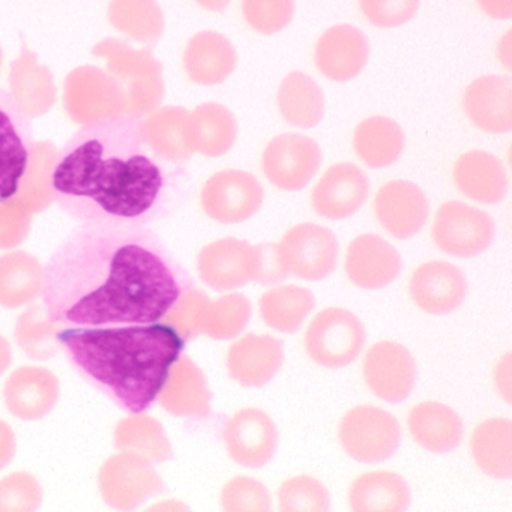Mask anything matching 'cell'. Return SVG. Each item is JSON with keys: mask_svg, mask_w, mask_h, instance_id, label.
<instances>
[{"mask_svg": "<svg viewBox=\"0 0 512 512\" xmlns=\"http://www.w3.org/2000/svg\"><path fill=\"white\" fill-rule=\"evenodd\" d=\"M242 14L254 31L274 35L292 22L295 0H242Z\"/></svg>", "mask_w": 512, "mask_h": 512, "instance_id": "7bdbcfd3", "label": "cell"}, {"mask_svg": "<svg viewBox=\"0 0 512 512\" xmlns=\"http://www.w3.org/2000/svg\"><path fill=\"white\" fill-rule=\"evenodd\" d=\"M353 148L371 169L391 166L404 149V134L400 125L385 116H373L358 125L353 136Z\"/></svg>", "mask_w": 512, "mask_h": 512, "instance_id": "e575fe53", "label": "cell"}, {"mask_svg": "<svg viewBox=\"0 0 512 512\" xmlns=\"http://www.w3.org/2000/svg\"><path fill=\"white\" fill-rule=\"evenodd\" d=\"M421 0H359L362 14L377 28H398L413 19Z\"/></svg>", "mask_w": 512, "mask_h": 512, "instance_id": "7dc6e473", "label": "cell"}, {"mask_svg": "<svg viewBox=\"0 0 512 512\" xmlns=\"http://www.w3.org/2000/svg\"><path fill=\"white\" fill-rule=\"evenodd\" d=\"M41 500L40 484L29 473H11L0 479V511H35Z\"/></svg>", "mask_w": 512, "mask_h": 512, "instance_id": "f6af8a7d", "label": "cell"}, {"mask_svg": "<svg viewBox=\"0 0 512 512\" xmlns=\"http://www.w3.org/2000/svg\"><path fill=\"white\" fill-rule=\"evenodd\" d=\"M479 7L494 20H508L512 16V0H478Z\"/></svg>", "mask_w": 512, "mask_h": 512, "instance_id": "f907efd6", "label": "cell"}, {"mask_svg": "<svg viewBox=\"0 0 512 512\" xmlns=\"http://www.w3.org/2000/svg\"><path fill=\"white\" fill-rule=\"evenodd\" d=\"M100 487L109 506L133 509L152 494L160 493L164 484L148 460L130 452L116 455L104 463Z\"/></svg>", "mask_w": 512, "mask_h": 512, "instance_id": "5bb4252c", "label": "cell"}, {"mask_svg": "<svg viewBox=\"0 0 512 512\" xmlns=\"http://www.w3.org/2000/svg\"><path fill=\"white\" fill-rule=\"evenodd\" d=\"M364 379L370 391L386 401L406 400L415 386L416 365L406 347L392 341L371 346L364 359Z\"/></svg>", "mask_w": 512, "mask_h": 512, "instance_id": "2e32d148", "label": "cell"}, {"mask_svg": "<svg viewBox=\"0 0 512 512\" xmlns=\"http://www.w3.org/2000/svg\"><path fill=\"white\" fill-rule=\"evenodd\" d=\"M10 88L17 109L29 119L46 115L58 100L52 71L38 64L37 55L26 44L19 59L11 64Z\"/></svg>", "mask_w": 512, "mask_h": 512, "instance_id": "cb8c5ba5", "label": "cell"}, {"mask_svg": "<svg viewBox=\"0 0 512 512\" xmlns=\"http://www.w3.org/2000/svg\"><path fill=\"white\" fill-rule=\"evenodd\" d=\"M496 383L505 400H511V355L503 356L497 364Z\"/></svg>", "mask_w": 512, "mask_h": 512, "instance_id": "816d5d0a", "label": "cell"}, {"mask_svg": "<svg viewBox=\"0 0 512 512\" xmlns=\"http://www.w3.org/2000/svg\"><path fill=\"white\" fill-rule=\"evenodd\" d=\"M167 412L175 416L206 418L211 413V391L202 370L190 358H179L158 395Z\"/></svg>", "mask_w": 512, "mask_h": 512, "instance_id": "83f0119b", "label": "cell"}, {"mask_svg": "<svg viewBox=\"0 0 512 512\" xmlns=\"http://www.w3.org/2000/svg\"><path fill=\"white\" fill-rule=\"evenodd\" d=\"M265 245H251L241 239L226 238L206 245L197 257V271L206 286L229 292L251 281L262 283Z\"/></svg>", "mask_w": 512, "mask_h": 512, "instance_id": "8992f818", "label": "cell"}, {"mask_svg": "<svg viewBox=\"0 0 512 512\" xmlns=\"http://www.w3.org/2000/svg\"><path fill=\"white\" fill-rule=\"evenodd\" d=\"M278 107L290 125L314 128L322 121L325 97L311 77L295 71L283 80L278 89Z\"/></svg>", "mask_w": 512, "mask_h": 512, "instance_id": "d590c367", "label": "cell"}, {"mask_svg": "<svg viewBox=\"0 0 512 512\" xmlns=\"http://www.w3.org/2000/svg\"><path fill=\"white\" fill-rule=\"evenodd\" d=\"M251 319V304L241 293L209 301L203 317L202 334L214 340H232L238 337Z\"/></svg>", "mask_w": 512, "mask_h": 512, "instance_id": "ab89813d", "label": "cell"}, {"mask_svg": "<svg viewBox=\"0 0 512 512\" xmlns=\"http://www.w3.org/2000/svg\"><path fill=\"white\" fill-rule=\"evenodd\" d=\"M11 359H13V355H11L10 343L0 335V374L5 373L10 367Z\"/></svg>", "mask_w": 512, "mask_h": 512, "instance_id": "f5cc1de1", "label": "cell"}, {"mask_svg": "<svg viewBox=\"0 0 512 512\" xmlns=\"http://www.w3.org/2000/svg\"><path fill=\"white\" fill-rule=\"evenodd\" d=\"M314 305L316 298L304 287H275L260 298V314L266 325L275 331L293 334L301 329Z\"/></svg>", "mask_w": 512, "mask_h": 512, "instance_id": "8d00e7d4", "label": "cell"}, {"mask_svg": "<svg viewBox=\"0 0 512 512\" xmlns=\"http://www.w3.org/2000/svg\"><path fill=\"white\" fill-rule=\"evenodd\" d=\"M188 115L184 107L167 106L155 109L142 121L143 137L154 154L173 163L194 154L187 137Z\"/></svg>", "mask_w": 512, "mask_h": 512, "instance_id": "1f68e13d", "label": "cell"}, {"mask_svg": "<svg viewBox=\"0 0 512 512\" xmlns=\"http://www.w3.org/2000/svg\"><path fill=\"white\" fill-rule=\"evenodd\" d=\"M56 338L80 376L133 415L157 401L184 349L179 332L158 322L62 329Z\"/></svg>", "mask_w": 512, "mask_h": 512, "instance_id": "3957f363", "label": "cell"}, {"mask_svg": "<svg viewBox=\"0 0 512 512\" xmlns=\"http://www.w3.org/2000/svg\"><path fill=\"white\" fill-rule=\"evenodd\" d=\"M32 214L17 197L0 202V250L19 247L31 232Z\"/></svg>", "mask_w": 512, "mask_h": 512, "instance_id": "c3c4849f", "label": "cell"}, {"mask_svg": "<svg viewBox=\"0 0 512 512\" xmlns=\"http://www.w3.org/2000/svg\"><path fill=\"white\" fill-rule=\"evenodd\" d=\"M350 508L356 512H400L409 508L410 490L394 472H367L349 488Z\"/></svg>", "mask_w": 512, "mask_h": 512, "instance_id": "4dcf8cb0", "label": "cell"}, {"mask_svg": "<svg viewBox=\"0 0 512 512\" xmlns=\"http://www.w3.org/2000/svg\"><path fill=\"white\" fill-rule=\"evenodd\" d=\"M109 20L116 31L143 44H155L164 31L157 0H110Z\"/></svg>", "mask_w": 512, "mask_h": 512, "instance_id": "74e56055", "label": "cell"}, {"mask_svg": "<svg viewBox=\"0 0 512 512\" xmlns=\"http://www.w3.org/2000/svg\"><path fill=\"white\" fill-rule=\"evenodd\" d=\"M64 109L74 124L89 125L127 115L125 94L118 80L103 68L79 67L65 79Z\"/></svg>", "mask_w": 512, "mask_h": 512, "instance_id": "5b68a950", "label": "cell"}, {"mask_svg": "<svg viewBox=\"0 0 512 512\" xmlns=\"http://www.w3.org/2000/svg\"><path fill=\"white\" fill-rule=\"evenodd\" d=\"M413 302L425 313L445 316L466 298L467 281L457 266L448 262L424 263L413 272L409 284Z\"/></svg>", "mask_w": 512, "mask_h": 512, "instance_id": "ac0fdd59", "label": "cell"}, {"mask_svg": "<svg viewBox=\"0 0 512 512\" xmlns=\"http://www.w3.org/2000/svg\"><path fill=\"white\" fill-rule=\"evenodd\" d=\"M209 299L199 290L187 289L182 293L175 307L170 310V325L179 332L182 338H194L202 334L203 317Z\"/></svg>", "mask_w": 512, "mask_h": 512, "instance_id": "bcb514c9", "label": "cell"}, {"mask_svg": "<svg viewBox=\"0 0 512 512\" xmlns=\"http://www.w3.org/2000/svg\"><path fill=\"white\" fill-rule=\"evenodd\" d=\"M185 290L145 227L83 223L50 256L41 295L55 325L101 328L160 322Z\"/></svg>", "mask_w": 512, "mask_h": 512, "instance_id": "6da1fadb", "label": "cell"}, {"mask_svg": "<svg viewBox=\"0 0 512 512\" xmlns=\"http://www.w3.org/2000/svg\"><path fill=\"white\" fill-rule=\"evenodd\" d=\"M131 116L85 125L62 148L53 199L80 223L143 224L163 205L167 175Z\"/></svg>", "mask_w": 512, "mask_h": 512, "instance_id": "7a4b0ae2", "label": "cell"}, {"mask_svg": "<svg viewBox=\"0 0 512 512\" xmlns=\"http://www.w3.org/2000/svg\"><path fill=\"white\" fill-rule=\"evenodd\" d=\"M278 502L284 512H325L331 508L325 485L307 475L293 476L284 481L278 490Z\"/></svg>", "mask_w": 512, "mask_h": 512, "instance_id": "b9f144b4", "label": "cell"}, {"mask_svg": "<svg viewBox=\"0 0 512 512\" xmlns=\"http://www.w3.org/2000/svg\"><path fill=\"white\" fill-rule=\"evenodd\" d=\"M400 269V253L380 236L367 233L350 242L346 272L355 286L367 290L382 289L398 277Z\"/></svg>", "mask_w": 512, "mask_h": 512, "instance_id": "603a6c76", "label": "cell"}, {"mask_svg": "<svg viewBox=\"0 0 512 512\" xmlns=\"http://www.w3.org/2000/svg\"><path fill=\"white\" fill-rule=\"evenodd\" d=\"M322 164V151L310 137L283 134L269 142L263 152L266 178L284 191H299L310 184Z\"/></svg>", "mask_w": 512, "mask_h": 512, "instance_id": "7c38bea8", "label": "cell"}, {"mask_svg": "<svg viewBox=\"0 0 512 512\" xmlns=\"http://www.w3.org/2000/svg\"><path fill=\"white\" fill-rule=\"evenodd\" d=\"M221 506L229 512H266L272 509L268 488L250 476H236L221 491Z\"/></svg>", "mask_w": 512, "mask_h": 512, "instance_id": "ee69618b", "label": "cell"}, {"mask_svg": "<svg viewBox=\"0 0 512 512\" xmlns=\"http://www.w3.org/2000/svg\"><path fill=\"white\" fill-rule=\"evenodd\" d=\"M470 121L493 134L512 130V82L506 76H484L470 83L464 94Z\"/></svg>", "mask_w": 512, "mask_h": 512, "instance_id": "d4e9b609", "label": "cell"}, {"mask_svg": "<svg viewBox=\"0 0 512 512\" xmlns=\"http://www.w3.org/2000/svg\"><path fill=\"white\" fill-rule=\"evenodd\" d=\"M454 181L464 196L485 205L499 203L508 193L505 167L490 152L470 151L461 155L455 161Z\"/></svg>", "mask_w": 512, "mask_h": 512, "instance_id": "4316f807", "label": "cell"}, {"mask_svg": "<svg viewBox=\"0 0 512 512\" xmlns=\"http://www.w3.org/2000/svg\"><path fill=\"white\" fill-rule=\"evenodd\" d=\"M470 451L479 469L497 479L512 476V424L494 418L481 422L470 437Z\"/></svg>", "mask_w": 512, "mask_h": 512, "instance_id": "836d02e7", "label": "cell"}, {"mask_svg": "<svg viewBox=\"0 0 512 512\" xmlns=\"http://www.w3.org/2000/svg\"><path fill=\"white\" fill-rule=\"evenodd\" d=\"M304 343L316 364L328 368L346 367L364 349V325L350 311L326 308L308 326Z\"/></svg>", "mask_w": 512, "mask_h": 512, "instance_id": "ba28073f", "label": "cell"}, {"mask_svg": "<svg viewBox=\"0 0 512 512\" xmlns=\"http://www.w3.org/2000/svg\"><path fill=\"white\" fill-rule=\"evenodd\" d=\"M370 47L359 29L350 25L329 28L316 44V67L326 79L347 82L367 65Z\"/></svg>", "mask_w": 512, "mask_h": 512, "instance_id": "ffe728a7", "label": "cell"}, {"mask_svg": "<svg viewBox=\"0 0 512 512\" xmlns=\"http://www.w3.org/2000/svg\"><path fill=\"white\" fill-rule=\"evenodd\" d=\"M341 446L353 460L380 463L388 460L400 445L397 419L376 406H359L343 416L338 428Z\"/></svg>", "mask_w": 512, "mask_h": 512, "instance_id": "9c48e42d", "label": "cell"}, {"mask_svg": "<svg viewBox=\"0 0 512 512\" xmlns=\"http://www.w3.org/2000/svg\"><path fill=\"white\" fill-rule=\"evenodd\" d=\"M367 176L355 164L332 166L313 191V208L328 220L352 217L368 196Z\"/></svg>", "mask_w": 512, "mask_h": 512, "instance_id": "d6986e66", "label": "cell"}, {"mask_svg": "<svg viewBox=\"0 0 512 512\" xmlns=\"http://www.w3.org/2000/svg\"><path fill=\"white\" fill-rule=\"evenodd\" d=\"M34 143L31 119L0 89V202L19 194Z\"/></svg>", "mask_w": 512, "mask_h": 512, "instance_id": "8fae6325", "label": "cell"}, {"mask_svg": "<svg viewBox=\"0 0 512 512\" xmlns=\"http://www.w3.org/2000/svg\"><path fill=\"white\" fill-rule=\"evenodd\" d=\"M238 122L227 107L217 103L200 104L188 115L187 137L191 149L205 157H221L233 148Z\"/></svg>", "mask_w": 512, "mask_h": 512, "instance_id": "f546056e", "label": "cell"}, {"mask_svg": "<svg viewBox=\"0 0 512 512\" xmlns=\"http://www.w3.org/2000/svg\"><path fill=\"white\" fill-rule=\"evenodd\" d=\"M224 442L235 463L260 469L277 451L278 431L271 416L256 407H247L227 421Z\"/></svg>", "mask_w": 512, "mask_h": 512, "instance_id": "9a60e30c", "label": "cell"}, {"mask_svg": "<svg viewBox=\"0 0 512 512\" xmlns=\"http://www.w3.org/2000/svg\"><path fill=\"white\" fill-rule=\"evenodd\" d=\"M263 203V188L250 173L224 170L208 179L202 206L208 217L223 224H238L253 217Z\"/></svg>", "mask_w": 512, "mask_h": 512, "instance_id": "4fadbf2b", "label": "cell"}, {"mask_svg": "<svg viewBox=\"0 0 512 512\" xmlns=\"http://www.w3.org/2000/svg\"><path fill=\"white\" fill-rule=\"evenodd\" d=\"M232 0H196V4L200 5L203 10L212 11V13H221L229 7Z\"/></svg>", "mask_w": 512, "mask_h": 512, "instance_id": "db71d44e", "label": "cell"}, {"mask_svg": "<svg viewBox=\"0 0 512 512\" xmlns=\"http://www.w3.org/2000/svg\"><path fill=\"white\" fill-rule=\"evenodd\" d=\"M58 149L50 142L34 143L29 157L28 169L20 185L17 199L29 209L31 214L49 208L53 199L52 176L58 160Z\"/></svg>", "mask_w": 512, "mask_h": 512, "instance_id": "f35d334b", "label": "cell"}, {"mask_svg": "<svg viewBox=\"0 0 512 512\" xmlns=\"http://www.w3.org/2000/svg\"><path fill=\"white\" fill-rule=\"evenodd\" d=\"M16 454V434L7 422L0 419V469L13 461Z\"/></svg>", "mask_w": 512, "mask_h": 512, "instance_id": "681fc988", "label": "cell"}, {"mask_svg": "<svg viewBox=\"0 0 512 512\" xmlns=\"http://www.w3.org/2000/svg\"><path fill=\"white\" fill-rule=\"evenodd\" d=\"M2 61H4V52H2V47H0V68H2Z\"/></svg>", "mask_w": 512, "mask_h": 512, "instance_id": "11a10c76", "label": "cell"}, {"mask_svg": "<svg viewBox=\"0 0 512 512\" xmlns=\"http://www.w3.org/2000/svg\"><path fill=\"white\" fill-rule=\"evenodd\" d=\"M284 362V346L271 335L248 334L230 347L227 371L245 388H262Z\"/></svg>", "mask_w": 512, "mask_h": 512, "instance_id": "44dd1931", "label": "cell"}, {"mask_svg": "<svg viewBox=\"0 0 512 512\" xmlns=\"http://www.w3.org/2000/svg\"><path fill=\"white\" fill-rule=\"evenodd\" d=\"M236 64L235 46L218 32H199L185 49V71L197 85H220L235 71Z\"/></svg>", "mask_w": 512, "mask_h": 512, "instance_id": "484cf974", "label": "cell"}, {"mask_svg": "<svg viewBox=\"0 0 512 512\" xmlns=\"http://www.w3.org/2000/svg\"><path fill=\"white\" fill-rule=\"evenodd\" d=\"M92 55L106 61L107 70L124 89L127 116L140 119L158 109L166 94L163 65L149 50L107 38L95 44Z\"/></svg>", "mask_w": 512, "mask_h": 512, "instance_id": "277c9868", "label": "cell"}, {"mask_svg": "<svg viewBox=\"0 0 512 512\" xmlns=\"http://www.w3.org/2000/svg\"><path fill=\"white\" fill-rule=\"evenodd\" d=\"M374 212L386 232L394 238L407 239L425 226L430 208L418 185L409 181H392L377 191Z\"/></svg>", "mask_w": 512, "mask_h": 512, "instance_id": "e0dca14e", "label": "cell"}, {"mask_svg": "<svg viewBox=\"0 0 512 512\" xmlns=\"http://www.w3.org/2000/svg\"><path fill=\"white\" fill-rule=\"evenodd\" d=\"M44 268L26 251L0 256V305L7 308L31 304L43 292Z\"/></svg>", "mask_w": 512, "mask_h": 512, "instance_id": "d6a6232c", "label": "cell"}, {"mask_svg": "<svg viewBox=\"0 0 512 512\" xmlns=\"http://www.w3.org/2000/svg\"><path fill=\"white\" fill-rule=\"evenodd\" d=\"M58 377L43 367H22L5 383L8 412L22 421H37L52 412L59 400Z\"/></svg>", "mask_w": 512, "mask_h": 512, "instance_id": "7402d4cb", "label": "cell"}, {"mask_svg": "<svg viewBox=\"0 0 512 512\" xmlns=\"http://www.w3.org/2000/svg\"><path fill=\"white\" fill-rule=\"evenodd\" d=\"M493 238L490 215L466 203H443L434 218V244L449 256H478L490 247Z\"/></svg>", "mask_w": 512, "mask_h": 512, "instance_id": "30bf717a", "label": "cell"}, {"mask_svg": "<svg viewBox=\"0 0 512 512\" xmlns=\"http://www.w3.org/2000/svg\"><path fill=\"white\" fill-rule=\"evenodd\" d=\"M409 431L413 440L430 452H449L460 445L463 421L451 407L437 401H424L410 410Z\"/></svg>", "mask_w": 512, "mask_h": 512, "instance_id": "f1b7e54d", "label": "cell"}, {"mask_svg": "<svg viewBox=\"0 0 512 512\" xmlns=\"http://www.w3.org/2000/svg\"><path fill=\"white\" fill-rule=\"evenodd\" d=\"M281 271L301 280H325L337 266L338 241L326 227L305 223L290 229L275 245Z\"/></svg>", "mask_w": 512, "mask_h": 512, "instance_id": "52a82bcc", "label": "cell"}, {"mask_svg": "<svg viewBox=\"0 0 512 512\" xmlns=\"http://www.w3.org/2000/svg\"><path fill=\"white\" fill-rule=\"evenodd\" d=\"M55 323L41 317L38 307L26 310L17 320L16 337L20 347L32 359H47L59 349Z\"/></svg>", "mask_w": 512, "mask_h": 512, "instance_id": "60d3db41", "label": "cell"}]
</instances>
